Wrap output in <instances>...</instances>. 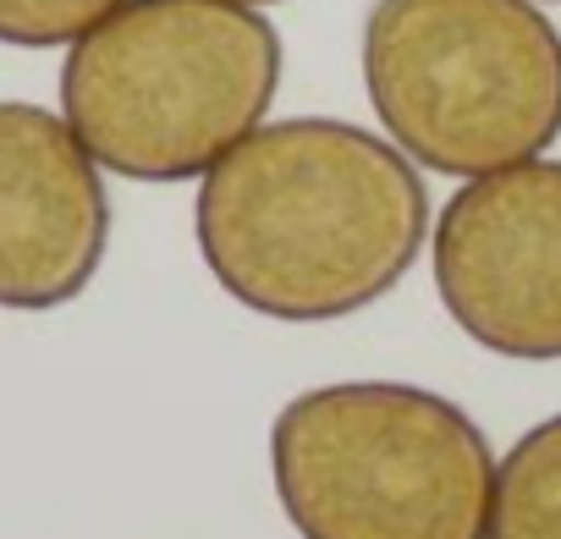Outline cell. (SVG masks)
Wrapping results in <instances>:
<instances>
[{"label":"cell","mask_w":561,"mask_h":539,"mask_svg":"<svg viewBox=\"0 0 561 539\" xmlns=\"http://www.w3.org/2000/svg\"><path fill=\"white\" fill-rule=\"evenodd\" d=\"M193 237L215 287L248 314L331 325L402 287L430 242V193L386 133L293 116L198 176Z\"/></svg>","instance_id":"6da1fadb"},{"label":"cell","mask_w":561,"mask_h":539,"mask_svg":"<svg viewBox=\"0 0 561 539\" xmlns=\"http://www.w3.org/2000/svg\"><path fill=\"white\" fill-rule=\"evenodd\" d=\"M280 34L237 0H122L61 61V116L100 171L198 182L264 127Z\"/></svg>","instance_id":"7a4b0ae2"},{"label":"cell","mask_w":561,"mask_h":539,"mask_svg":"<svg viewBox=\"0 0 561 539\" xmlns=\"http://www.w3.org/2000/svg\"><path fill=\"white\" fill-rule=\"evenodd\" d=\"M270 484L298 539H484L495 451L430 386L336 380L275 413Z\"/></svg>","instance_id":"3957f363"},{"label":"cell","mask_w":561,"mask_h":539,"mask_svg":"<svg viewBox=\"0 0 561 539\" xmlns=\"http://www.w3.org/2000/svg\"><path fill=\"white\" fill-rule=\"evenodd\" d=\"M364 89L413 165L473 182L561 138V34L534 0H375Z\"/></svg>","instance_id":"277c9868"},{"label":"cell","mask_w":561,"mask_h":539,"mask_svg":"<svg viewBox=\"0 0 561 539\" xmlns=\"http://www.w3.org/2000/svg\"><path fill=\"white\" fill-rule=\"evenodd\" d=\"M430 270L451 325L495 358H561V160H523L462 182L430 231Z\"/></svg>","instance_id":"5b68a950"},{"label":"cell","mask_w":561,"mask_h":539,"mask_svg":"<svg viewBox=\"0 0 561 539\" xmlns=\"http://www.w3.org/2000/svg\"><path fill=\"white\" fill-rule=\"evenodd\" d=\"M111 248V193L67 116L0 100V309L45 314L89 293Z\"/></svg>","instance_id":"8992f818"},{"label":"cell","mask_w":561,"mask_h":539,"mask_svg":"<svg viewBox=\"0 0 561 539\" xmlns=\"http://www.w3.org/2000/svg\"><path fill=\"white\" fill-rule=\"evenodd\" d=\"M484 539H561V413L517 435L495 457L490 534Z\"/></svg>","instance_id":"52a82bcc"},{"label":"cell","mask_w":561,"mask_h":539,"mask_svg":"<svg viewBox=\"0 0 561 539\" xmlns=\"http://www.w3.org/2000/svg\"><path fill=\"white\" fill-rule=\"evenodd\" d=\"M116 7L122 0H0V45H18V50L78 45Z\"/></svg>","instance_id":"ba28073f"},{"label":"cell","mask_w":561,"mask_h":539,"mask_svg":"<svg viewBox=\"0 0 561 539\" xmlns=\"http://www.w3.org/2000/svg\"><path fill=\"white\" fill-rule=\"evenodd\" d=\"M237 7H259L264 12V7H280V0H237Z\"/></svg>","instance_id":"9c48e42d"}]
</instances>
